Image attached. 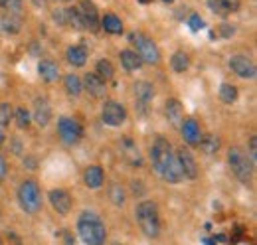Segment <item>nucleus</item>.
Instances as JSON below:
<instances>
[{
    "label": "nucleus",
    "mask_w": 257,
    "mask_h": 245,
    "mask_svg": "<svg viewBox=\"0 0 257 245\" xmlns=\"http://www.w3.org/2000/svg\"><path fill=\"white\" fill-rule=\"evenodd\" d=\"M131 40H133V44H137V54L143 60V63L145 61L147 63H153V65L161 63V50H159V46L149 36H145V34H133Z\"/></svg>",
    "instance_id": "obj_6"
},
{
    "label": "nucleus",
    "mask_w": 257,
    "mask_h": 245,
    "mask_svg": "<svg viewBox=\"0 0 257 245\" xmlns=\"http://www.w3.org/2000/svg\"><path fill=\"white\" fill-rule=\"evenodd\" d=\"M0 245H2V239H0Z\"/></svg>",
    "instance_id": "obj_45"
},
{
    "label": "nucleus",
    "mask_w": 257,
    "mask_h": 245,
    "mask_svg": "<svg viewBox=\"0 0 257 245\" xmlns=\"http://www.w3.org/2000/svg\"><path fill=\"white\" fill-rule=\"evenodd\" d=\"M101 117H103V122L109 125V127H121L127 121V109L117 101H107L103 105Z\"/></svg>",
    "instance_id": "obj_8"
},
{
    "label": "nucleus",
    "mask_w": 257,
    "mask_h": 245,
    "mask_svg": "<svg viewBox=\"0 0 257 245\" xmlns=\"http://www.w3.org/2000/svg\"><path fill=\"white\" fill-rule=\"evenodd\" d=\"M54 18H56L60 24H67V14H65V8H64V10H60V12H56V14H54Z\"/></svg>",
    "instance_id": "obj_37"
},
{
    "label": "nucleus",
    "mask_w": 257,
    "mask_h": 245,
    "mask_svg": "<svg viewBox=\"0 0 257 245\" xmlns=\"http://www.w3.org/2000/svg\"><path fill=\"white\" fill-rule=\"evenodd\" d=\"M119 58H121V63H123V67H125L127 71H137V69L143 67V60H141L139 54L133 52V50H123Z\"/></svg>",
    "instance_id": "obj_22"
},
{
    "label": "nucleus",
    "mask_w": 257,
    "mask_h": 245,
    "mask_svg": "<svg viewBox=\"0 0 257 245\" xmlns=\"http://www.w3.org/2000/svg\"><path fill=\"white\" fill-rule=\"evenodd\" d=\"M50 204L60 215H67L71 212V196H69V192H65L62 188L50 192Z\"/></svg>",
    "instance_id": "obj_12"
},
{
    "label": "nucleus",
    "mask_w": 257,
    "mask_h": 245,
    "mask_svg": "<svg viewBox=\"0 0 257 245\" xmlns=\"http://www.w3.org/2000/svg\"><path fill=\"white\" fill-rule=\"evenodd\" d=\"M12 117H14V109H12V105H8V103H0V127L10 125Z\"/></svg>",
    "instance_id": "obj_32"
},
{
    "label": "nucleus",
    "mask_w": 257,
    "mask_h": 245,
    "mask_svg": "<svg viewBox=\"0 0 257 245\" xmlns=\"http://www.w3.org/2000/svg\"><path fill=\"white\" fill-rule=\"evenodd\" d=\"M229 67L241 79H253L255 77V65H253V61H251V58H247L243 54L231 56L229 58Z\"/></svg>",
    "instance_id": "obj_9"
},
{
    "label": "nucleus",
    "mask_w": 257,
    "mask_h": 245,
    "mask_svg": "<svg viewBox=\"0 0 257 245\" xmlns=\"http://www.w3.org/2000/svg\"><path fill=\"white\" fill-rule=\"evenodd\" d=\"M220 99L224 103H227V105L235 103V99H237V87L235 85H229V83H222L220 85Z\"/></svg>",
    "instance_id": "obj_28"
},
{
    "label": "nucleus",
    "mask_w": 257,
    "mask_h": 245,
    "mask_svg": "<svg viewBox=\"0 0 257 245\" xmlns=\"http://www.w3.org/2000/svg\"><path fill=\"white\" fill-rule=\"evenodd\" d=\"M65 91L69 93V95H73V97H77L79 93L83 91V83H81V79L75 75V73H69L67 77H65Z\"/></svg>",
    "instance_id": "obj_26"
},
{
    "label": "nucleus",
    "mask_w": 257,
    "mask_h": 245,
    "mask_svg": "<svg viewBox=\"0 0 257 245\" xmlns=\"http://www.w3.org/2000/svg\"><path fill=\"white\" fill-rule=\"evenodd\" d=\"M164 113H166V119L170 121L172 127H180L184 121V109H182L178 99H168L166 107H164Z\"/></svg>",
    "instance_id": "obj_14"
},
{
    "label": "nucleus",
    "mask_w": 257,
    "mask_h": 245,
    "mask_svg": "<svg viewBox=\"0 0 257 245\" xmlns=\"http://www.w3.org/2000/svg\"><path fill=\"white\" fill-rule=\"evenodd\" d=\"M170 65H172V69H174L176 73H184V71L190 67V58H188L184 52H176V54L172 56V60H170Z\"/></svg>",
    "instance_id": "obj_25"
},
{
    "label": "nucleus",
    "mask_w": 257,
    "mask_h": 245,
    "mask_svg": "<svg viewBox=\"0 0 257 245\" xmlns=\"http://www.w3.org/2000/svg\"><path fill=\"white\" fill-rule=\"evenodd\" d=\"M52 119V107L46 99H36L34 105V121L38 122L40 127H46Z\"/></svg>",
    "instance_id": "obj_17"
},
{
    "label": "nucleus",
    "mask_w": 257,
    "mask_h": 245,
    "mask_svg": "<svg viewBox=\"0 0 257 245\" xmlns=\"http://www.w3.org/2000/svg\"><path fill=\"white\" fill-rule=\"evenodd\" d=\"M180 129H182V137H184V141H186L190 147H198V145H200L202 133H200V127H198V122L194 121V119L182 121Z\"/></svg>",
    "instance_id": "obj_15"
},
{
    "label": "nucleus",
    "mask_w": 257,
    "mask_h": 245,
    "mask_svg": "<svg viewBox=\"0 0 257 245\" xmlns=\"http://www.w3.org/2000/svg\"><path fill=\"white\" fill-rule=\"evenodd\" d=\"M6 172H8V168H6V160H4V156L0 154V180L6 176Z\"/></svg>",
    "instance_id": "obj_38"
},
{
    "label": "nucleus",
    "mask_w": 257,
    "mask_h": 245,
    "mask_svg": "<svg viewBox=\"0 0 257 245\" xmlns=\"http://www.w3.org/2000/svg\"><path fill=\"white\" fill-rule=\"evenodd\" d=\"M38 73H40V77L44 79V81H48V83H54V81H58L60 79V67H58V63L52 60H44L38 63Z\"/></svg>",
    "instance_id": "obj_16"
},
{
    "label": "nucleus",
    "mask_w": 257,
    "mask_h": 245,
    "mask_svg": "<svg viewBox=\"0 0 257 245\" xmlns=\"http://www.w3.org/2000/svg\"><path fill=\"white\" fill-rule=\"evenodd\" d=\"M18 202L26 214H38L42 208V194L34 180H26L18 188Z\"/></svg>",
    "instance_id": "obj_5"
},
{
    "label": "nucleus",
    "mask_w": 257,
    "mask_h": 245,
    "mask_svg": "<svg viewBox=\"0 0 257 245\" xmlns=\"http://www.w3.org/2000/svg\"><path fill=\"white\" fill-rule=\"evenodd\" d=\"M77 233L85 245H105L107 239L105 223L93 212H83L77 217Z\"/></svg>",
    "instance_id": "obj_2"
},
{
    "label": "nucleus",
    "mask_w": 257,
    "mask_h": 245,
    "mask_svg": "<svg viewBox=\"0 0 257 245\" xmlns=\"http://www.w3.org/2000/svg\"><path fill=\"white\" fill-rule=\"evenodd\" d=\"M135 215H137L141 231L147 237H159V233H161V214H159V206L155 202L143 200L137 206Z\"/></svg>",
    "instance_id": "obj_3"
},
{
    "label": "nucleus",
    "mask_w": 257,
    "mask_h": 245,
    "mask_svg": "<svg viewBox=\"0 0 257 245\" xmlns=\"http://www.w3.org/2000/svg\"><path fill=\"white\" fill-rule=\"evenodd\" d=\"M6 141V135H4V127H0V145Z\"/></svg>",
    "instance_id": "obj_40"
},
{
    "label": "nucleus",
    "mask_w": 257,
    "mask_h": 245,
    "mask_svg": "<svg viewBox=\"0 0 257 245\" xmlns=\"http://www.w3.org/2000/svg\"><path fill=\"white\" fill-rule=\"evenodd\" d=\"M2 28L6 32H10V34L20 32V16H14V14L2 16Z\"/></svg>",
    "instance_id": "obj_29"
},
{
    "label": "nucleus",
    "mask_w": 257,
    "mask_h": 245,
    "mask_svg": "<svg viewBox=\"0 0 257 245\" xmlns=\"http://www.w3.org/2000/svg\"><path fill=\"white\" fill-rule=\"evenodd\" d=\"M188 26H190V30L192 32H198V30H202L204 22H202V18H200L198 14H192V16H190V20H188Z\"/></svg>",
    "instance_id": "obj_35"
},
{
    "label": "nucleus",
    "mask_w": 257,
    "mask_h": 245,
    "mask_svg": "<svg viewBox=\"0 0 257 245\" xmlns=\"http://www.w3.org/2000/svg\"><path fill=\"white\" fill-rule=\"evenodd\" d=\"M151 162L157 174L162 176L168 184H178L182 180L180 166L176 162V154L172 153L170 143L164 137H157L151 147Z\"/></svg>",
    "instance_id": "obj_1"
},
{
    "label": "nucleus",
    "mask_w": 257,
    "mask_h": 245,
    "mask_svg": "<svg viewBox=\"0 0 257 245\" xmlns=\"http://www.w3.org/2000/svg\"><path fill=\"white\" fill-rule=\"evenodd\" d=\"M176 162L180 166V172H182V178H190L194 180L198 176V164H196V158L192 156L190 151L186 149H180L176 153Z\"/></svg>",
    "instance_id": "obj_11"
},
{
    "label": "nucleus",
    "mask_w": 257,
    "mask_h": 245,
    "mask_svg": "<svg viewBox=\"0 0 257 245\" xmlns=\"http://www.w3.org/2000/svg\"><path fill=\"white\" fill-rule=\"evenodd\" d=\"M208 6L214 14L218 16H227L239 8V0H208Z\"/></svg>",
    "instance_id": "obj_18"
},
{
    "label": "nucleus",
    "mask_w": 257,
    "mask_h": 245,
    "mask_svg": "<svg viewBox=\"0 0 257 245\" xmlns=\"http://www.w3.org/2000/svg\"><path fill=\"white\" fill-rule=\"evenodd\" d=\"M65 14H67V24H71L75 30H83V20L77 8H65Z\"/></svg>",
    "instance_id": "obj_30"
},
{
    "label": "nucleus",
    "mask_w": 257,
    "mask_h": 245,
    "mask_svg": "<svg viewBox=\"0 0 257 245\" xmlns=\"http://www.w3.org/2000/svg\"><path fill=\"white\" fill-rule=\"evenodd\" d=\"M101 26L105 28V32H109V34H121L123 32V22L115 14H105L103 20H101Z\"/></svg>",
    "instance_id": "obj_23"
},
{
    "label": "nucleus",
    "mask_w": 257,
    "mask_h": 245,
    "mask_svg": "<svg viewBox=\"0 0 257 245\" xmlns=\"http://www.w3.org/2000/svg\"><path fill=\"white\" fill-rule=\"evenodd\" d=\"M247 156H249V160L255 164V160H257V139L255 137L249 139V154H247Z\"/></svg>",
    "instance_id": "obj_36"
},
{
    "label": "nucleus",
    "mask_w": 257,
    "mask_h": 245,
    "mask_svg": "<svg viewBox=\"0 0 257 245\" xmlns=\"http://www.w3.org/2000/svg\"><path fill=\"white\" fill-rule=\"evenodd\" d=\"M67 61H69L73 67L85 65V61H87V48H85V46H71V48L67 50Z\"/></svg>",
    "instance_id": "obj_21"
},
{
    "label": "nucleus",
    "mask_w": 257,
    "mask_h": 245,
    "mask_svg": "<svg viewBox=\"0 0 257 245\" xmlns=\"http://www.w3.org/2000/svg\"><path fill=\"white\" fill-rule=\"evenodd\" d=\"M200 149L206 154H216L220 151V139L216 135H206L200 139Z\"/></svg>",
    "instance_id": "obj_24"
},
{
    "label": "nucleus",
    "mask_w": 257,
    "mask_h": 245,
    "mask_svg": "<svg viewBox=\"0 0 257 245\" xmlns=\"http://www.w3.org/2000/svg\"><path fill=\"white\" fill-rule=\"evenodd\" d=\"M206 245H216V243H214L212 239H206Z\"/></svg>",
    "instance_id": "obj_42"
},
{
    "label": "nucleus",
    "mask_w": 257,
    "mask_h": 245,
    "mask_svg": "<svg viewBox=\"0 0 257 245\" xmlns=\"http://www.w3.org/2000/svg\"><path fill=\"white\" fill-rule=\"evenodd\" d=\"M77 10L81 14V20H83V28L85 30H91V32L99 30V14H97V6L91 0H81Z\"/></svg>",
    "instance_id": "obj_10"
},
{
    "label": "nucleus",
    "mask_w": 257,
    "mask_h": 245,
    "mask_svg": "<svg viewBox=\"0 0 257 245\" xmlns=\"http://www.w3.org/2000/svg\"><path fill=\"white\" fill-rule=\"evenodd\" d=\"M58 133H60V137H62V141H64L65 145H75L83 137L81 125L75 119H71V117H62L58 121Z\"/></svg>",
    "instance_id": "obj_7"
},
{
    "label": "nucleus",
    "mask_w": 257,
    "mask_h": 245,
    "mask_svg": "<svg viewBox=\"0 0 257 245\" xmlns=\"http://www.w3.org/2000/svg\"><path fill=\"white\" fill-rule=\"evenodd\" d=\"M4 2H6V0H0V6H4Z\"/></svg>",
    "instance_id": "obj_43"
},
{
    "label": "nucleus",
    "mask_w": 257,
    "mask_h": 245,
    "mask_svg": "<svg viewBox=\"0 0 257 245\" xmlns=\"http://www.w3.org/2000/svg\"><path fill=\"white\" fill-rule=\"evenodd\" d=\"M95 75H99L103 81H107V79H111L113 75H115V67H113V63L107 60H101L97 61L95 65Z\"/></svg>",
    "instance_id": "obj_27"
},
{
    "label": "nucleus",
    "mask_w": 257,
    "mask_h": 245,
    "mask_svg": "<svg viewBox=\"0 0 257 245\" xmlns=\"http://www.w3.org/2000/svg\"><path fill=\"white\" fill-rule=\"evenodd\" d=\"M12 119H16V125L20 127V129H28L30 127V113L24 109V107H18L16 111H14V117Z\"/></svg>",
    "instance_id": "obj_31"
},
{
    "label": "nucleus",
    "mask_w": 257,
    "mask_h": 245,
    "mask_svg": "<svg viewBox=\"0 0 257 245\" xmlns=\"http://www.w3.org/2000/svg\"><path fill=\"white\" fill-rule=\"evenodd\" d=\"M4 8L8 10V14L20 16V10H22V0H6V2H4Z\"/></svg>",
    "instance_id": "obj_34"
},
{
    "label": "nucleus",
    "mask_w": 257,
    "mask_h": 245,
    "mask_svg": "<svg viewBox=\"0 0 257 245\" xmlns=\"http://www.w3.org/2000/svg\"><path fill=\"white\" fill-rule=\"evenodd\" d=\"M83 180L87 184V188H91V190L101 188V186H103V180H105V174H103L101 166H89V168L85 170V174H83Z\"/></svg>",
    "instance_id": "obj_20"
},
{
    "label": "nucleus",
    "mask_w": 257,
    "mask_h": 245,
    "mask_svg": "<svg viewBox=\"0 0 257 245\" xmlns=\"http://www.w3.org/2000/svg\"><path fill=\"white\" fill-rule=\"evenodd\" d=\"M227 162H229V168L231 172L241 180L243 184H249L251 176H253V162L249 160V156L243 153L239 147H233L229 149L227 153Z\"/></svg>",
    "instance_id": "obj_4"
},
{
    "label": "nucleus",
    "mask_w": 257,
    "mask_h": 245,
    "mask_svg": "<svg viewBox=\"0 0 257 245\" xmlns=\"http://www.w3.org/2000/svg\"><path fill=\"white\" fill-rule=\"evenodd\" d=\"M164 2H174V0H164Z\"/></svg>",
    "instance_id": "obj_44"
},
{
    "label": "nucleus",
    "mask_w": 257,
    "mask_h": 245,
    "mask_svg": "<svg viewBox=\"0 0 257 245\" xmlns=\"http://www.w3.org/2000/svg\"><path fill=\"white\" fill-rule=\"evenodd\" d=\"M222 34L227 38V36H231V34H233V28H231L229 24H222Z\"/></svg>",
    "instance_id": "obj_39"
},
{
    "label": "nucleus",
    "mask_w": 257,
    "mask_h": 245,
    "mask_svg": "<svg viewBox=\"0 0 257 245\" xmlns=\"http://www.w3.org/2000/svg\"><path fill=\"white\" fill-rule=\"evenodd\" d=\"M83 89H87V93L91 95V97H95V99H103L105 97V93H107V85H105V81L95 75V73H87L85 75V79H83Z\"/></svg>",
    "instance_id": "obj_13"
},
{
    "label": "nucleus",
    "mask_w": 257,
    "mask_h": 245,
    "mask_svg": "<svg viewBox=\"0 0 257 245\" xmlns=\"http://www.w3.org/2000/svg\"><path fill=\"white\" fill-rule=\"evenodd\" d=\"M109 196H111V200H113L117 206H123V204H125V192H123L121 184H113L111 190H109Z\"/></svg>",
    "instance_id": "obj_33"
},
{
    "label": "nucleus",
    "mask_w": 257,
    "mask_h": 245,
    "mask_svg": "<svg viewBox=\"0 0 257 245\" xmlns=\"http://www.w3.org/2000/svg\"><path fill=\"white\" fill-rule=\"evenodd\" d=\"M135 97H137V101H139L141 105L151 103L153 97H155V87H153V83H149V81H137V83H135Z\"/></svg>",
    "instance_id": "obj_19"
},
{
    "label": "nucleus",
    "mask_w": 257,
    "mask_h": 245,
    "mask_svg": "<svg viewBox=\"0 0 257 245\" xmlns=\"http://www.w3.org/2000/svg\"><path fill=\"white\" fill-rule=\"evenodd\" d=\"M141 4H149V2H153V0H139Z\"/></svg>",
    "instance_id": "obj_41"
}]
</instances>
